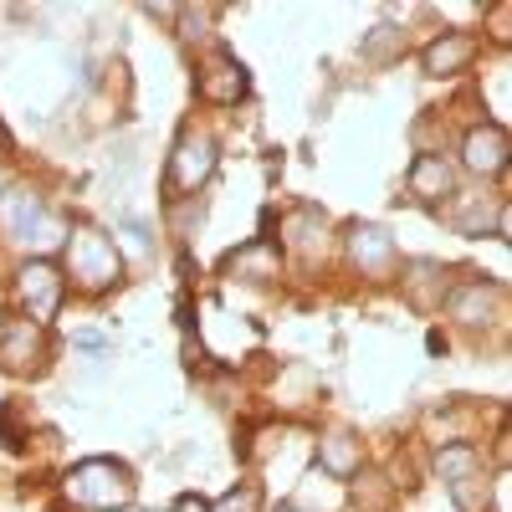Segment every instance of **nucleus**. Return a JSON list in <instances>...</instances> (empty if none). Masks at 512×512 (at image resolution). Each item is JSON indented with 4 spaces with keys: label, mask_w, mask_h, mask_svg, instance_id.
<instances>
[{
    "label": "nucleus",
    "mask_w": 512,
    "mask_h": 512,
    "mask_svg": "<svg viewBox=\"0 0 512 512\" xmlns=\"http://www.w3.org/2000/svg\"><path fill=\"white\" fill-rule=\"evenodd\" d=\"M67 502L98 507V512L128 507V502H134V477H128L123 461H108V456L82 461V466H72V477H67Z\"/></svg>",
    "instance_id": "f257e3e1"
},
{
    "label": "nucleus",
    "mask_w": 512,
    "mask_h": 512,
    "mask_svg": "<svg viewBox=\"0 0 512 512\" xmlns=\"http://www.w3.org/2000/svg\"><path fill=\"white\" fill-rule=\"evenodd\" d=\"M436 472H441V482H446V492H451V502L461 512H492V487H487L482 451L477 446H466V441L446 446L436 456Z\"/></svg>",
    "instance_id": "f03ea898"
},
{
    "label": "nucleus",
    "mask_w": 512,
    "mask_h": 512,
    "mask_svg": "<svg viewBox=\"0 0 512 512\" xmlns=\"http://www.w3.org/2000/svg\"><path fill=\"white\" fill-rule=\"evenodd\" d=\"M67 267H72L77 287H88V292L113 287V282H118V272H123L118 246H113L103 231H93V226H77V231L67 236Z\"/></svg>",
    "instance_id": "7ed1b4c3"
},
{
    "label": "nucleus",
    "mask_w": 512,
    "mask_h": 512,
    "mask_svg": "<svg viewBox=\"0 0 512 512\" xmlns=\"http://www.w3.org/2000/svg\"><path fill=\"white\" fill-rule=\"evenodd\" d=\"M210 175H216V139L210 134H185L175 144V154H169V200H180V195H195Z\"/></svg>",
    "instance_id": "20e7f679"
},
{
    "label": "nucleus",
    "mask_w": 512,
    "mask_h": 512,
    "mask_svg": "<svg viewBox=\"0 0 512 512\" xmlns=\"http://www.w3.org/2000/svg\"><path fill=\"white\" fill-rule=\"evenodd\" d=\"M62 292H67V277L47 262V256H36V262H26V267L16 272V297H21L26 318L41 323V328H47V318H57Z\"/></svg>",
    "instance_id": "39448f33"
},
{
    "label": "nucleus",
    "mask_w": 512,
    "mask_h": 512,
    "mask_svg": "<svg viewBox=\"0 0 512 512\" xmlns=\"http://www.w3.org/2000/svg\"><path fill=\"white\" fill-rule=\"evenodd\" d=\"M195 93L205 98V103H236V98H246V67L231 57V52H210L200 67H195Z\"/></svg>",
    "instance_id": "423d86ee"
},
{
    "label": "nucleus",
    "mask_w": 512,
    "mask_h": 512,
    "mask_svg": "<svg viewBox=\"0 0 512 512\" xmlns=\"http://www.w3.org/2000/svg\"><path fill=\"white\" fill-rule=\"evenodd\" d=\"M507 154H512V144H507V128L502 123H482V128H472L466 134V144H461V164L472 169V175H502L507 169Z\"/></svg>",
    "instance_id": "0eeeda50"
},
{
    "label": "nucleus",
    "mask_w": 512,
    "mask_h": 512,
    "mask_svg": "<svg viewBox=\"0 0 512 512\" xmlns=\"http://www.w3.org/2000/svg\"><path fill=\"white\" fill-rule=\"evenodd\" d=\"M349 262L369 277H390L395 262H400V251L390 241V231H379V226H349Z\"/></svg>",
    "instance_id": "6e6552de"
},
{
    "label": "nucleus",
    "mask_w": 512,
    "mask_h": 512,
    "mask_svg": "<svg viewBox=\"0 0 512 512\" xmlns=\"http://www.w3.org/2000/svg\"><path fill=\"white\" fill-rule=\"evenodd\" d=\"M0 359L11 369H41V359H47V328L31 318H11L6 333H0Z\"/></svg>",
    "instance_id": "1a4fd4ad"
},
{
    "label": "nucleus",
    "mask_w": 512,
    "mask_h": 512,
    "mask_svg": "<svg viewBox=\"0 0 512 512\" xmlns=\"http://www.w3.org/2000/svg\"><path fill=\"white\" fill-rule=\"evenodd\" d=\"M477 47H482V41L472 31H441L431 47H425V72H431V77H456V72L472 67Z\"/></svg>",
    "instance_id": "9d476101"
},
{
    "label": "nucleus",
    "mask_w": 512,
    "mask_h": 512,
    "mask_svg": "<svg viewBox=\"0 0 512 512\" xmlns=\"http://www.w3.org/2000/svg\"><path fill=\"white\" fill-rule=\"evenodd\" d=\"M41 210H47V205H41V195L31 185H6V190H0V231H6V241L21 246Z\"/></svg>",
    "instance_id": "9b49d317"
},
{
    "label": "nucleus",
    "mask_w": 512,
    "mask_h": 512,
    "mask_svg": "<svg viewBox=\"0 0 512 512\" xmlns=\"http://www.w3.org/2000/svg\"><path fill=\"white\" fill-rule=\"evenodd\" d=\"M410 195H415V200H425V205L451 200V195H456V175H451V164H446L441 154H420V159L410 164Z\"/></svg>",
    "instance_id": "f8f14e48"
},
{
    "label": "nucleus",
    "mask_w": 512,
    "mask_h": 512,
    "mask_svg": "<svg viewBox=\"0 0 512 512\" xmlns=\"http://www.w3.org/2000/svg\"><path fill=\"white\" fill-rule=\"evenodd\" d=\"M502 308V287L497 282H466L456 297H451V313L466 323V328H477V323H492Z\"/></svg>",
    "instance_id": "ddd939ff"
},
{
    "label": "nucleus",
    "mask_w": 512,
    "mask_h": 512,
    "mask_svg": "<svg viewBox=\"0 0 512 512\" xmlns=\"http://www.w3.org/2000/svg\"><path fill=\"white\" fill-rule=\"evenodd\" d=\"M226 272H231V277H241V282H272V277L282 272V256H277V246H272V241H246L241 251H231Z\"/></svg>",
    "instance_id": "4468645a"
},
{
    "label": "nucleus",
    "mask_w": 512,
    "mask_h": 512,
    "mask_svg": "<svg viewBox=\"0 0 512 512\" xmlns=\"http://www.w3.org/2000/svg\"><path fill=\"white\" fill-rule=\"evenodd\" d=\"M359 461H364V451H359V441L349 431H328L318 441V466H323L328 477H338V482H349L359 472Z\"/></svg>",
    "instance_id": "2eb2a0df"
},
{
    "label": "nucleus",
    "mask_w": 512,
    "mask_h": 512,
    "mask_svg": "<svg viewBox=\"0 0 512 512\" xmlns=\"http://www.w3.org/2000/svg\"><path fill=\"white\" fill-rule=\"evenodd\" d=\"M451 272L436 267V262H410V277H405V292H410V303L415 308H441V297H446V282Z\"/></svg>",
    "instance_id": "dca6fc26"
},
{
    "label": "nucleus",
    "mask_w": 512,
    "mask_h": 512,
    "mask_svg": "<svg viewBox=\"0 0 512 512\" xmlns=\"http://www.w3.org/2000/svg\"><path fill=\"white\" fill-rule=\"evenodd\" d=\"M67 236H72V226L57 216V210H41L21 246H26V251H57V246H67Z\"/></svg>",
    "instance_id": "f3484780"
},
{
    "label": "nucleus",
    "mask_w": 512,
    "mask_h": 512,
    "mask_svg": "<svg viewBox=\"0 0 512 512\" xmlns=\"http://www.w3.org/2000/svg\"><path fill=\"white\" fill-rule=\"evenodd\" d=\"M323 210H313V205H303V210H292L287 216V246H297V251H313V246H323Z\"/></svg>",
    "instance_id": "a211bd4d"
},
{
    "label": "nucleus",
    "mask_w": 512,
    "mask_h": 512,
    "mask_svg": "<svg viewBox=\"0 0 512 512\" xmlns=\"http://www.w3.org/2000/svg\"><path fill=\"white\" fill-rule=\"evenodd\" d=\"M405 52V36L395 26H374V36L364 41V57L369 62H384V57H400Z\"/></svg>",
    "instance_id": "6ab92c4d"
},
{
    "label": "nucleus",
    "mask_w": 512,
    "mask_h": 512,
    "mask_svg": "<svg viewBox=\"0 0 512 512\" xmlns=\"http://www.w3.org/2000/svg\"><path fill=\"white\" fill-rule=\"evenodd\" d=\"M210 512H262V492L256 487H236L221 497V507H210Z\"/></svg>",
    "instance_id": "aec40b11"
},
{
    "label": "nucleus",
    "mask_w": 512,
    "mask_h": 512,
    "mask_svg": "<svg viewBox=\"0 0 512 512\" xmlns=\"http://www.w3.org/2000/svg\"><path fill=\"white\" fill-rule=\"evenodd\" d=\"M175 512H210V502L190 492V497H180V502H175Z\"/></svg>",
    "instance_id": "412c9836"
},
{
    "label": "nucleus",
    "mask_w": 512,
    "mask_h": 512,
    "mask_svg": "<svg viewBox=\"0 0 512 512\" xmlns=\"http://www.w3.org/2000/svg\"><path fill=\"white\" fill-rule=\"evenodd\" d=\"M507 16H512V11H507V6H497V31H492L497 41H507Z\"/></svg>",
    "instance_id": "4be33fe9"
},
{
    "label": "nucleus",
    "mask_w": 512,
    "mask_h": 512,
    "mask_svg": "<svg viewBox=\"0 0 512 512\" xmlns=\"http://www.w3.org/2000/svg\"><path fill=\"white\" fill-rule=\"evenodd\" d=\"M11 154V134H6V123H0V159Z\"/></svg>",
    "instance_id": "5701e85b"
},
{
    "label": "nucleus",
    "mask_w": 512,
    "mask_h": 512,
    "mask_svg": "<svg viewBox=\"0 0 512 512\" xmlns=\"http://www.w3.org/2000/svg\"><path fill=\"white\" fill-rule=\"evenodd\" d=\"M277 512H303V507H297V502H282V507H277Z\"/></svg>",
    "instance_id": "b1692460"
}]
</instances>
